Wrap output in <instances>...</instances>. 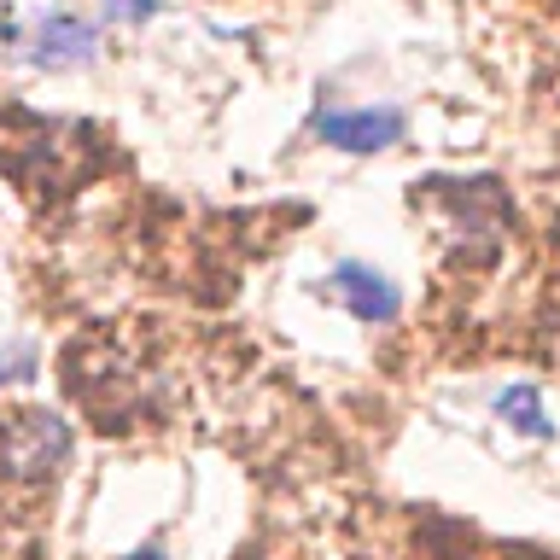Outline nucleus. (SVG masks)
I'll list each match as a JSON object with an SVG mask.
<instances>
[{
	"label": "nucleus",
	"mask_w": 560,
	"mask_h": 560,
	"mask_svg": "<svg viewBox=\"0 0 560 560\" xmlns=\"http://www.w3.org/2000/svg\"><path fill=\"white\" fill-rule=\"evenodd\" d=\"M70 462V427L47 409H24L12 420H0V472L18 485L52 479Z\"/></svg>",
	"instance_id": "1"
},
{
	"label": "nucleus",
	"mask_w": 560,
	"mask_h": 560,
	"mask_svg": "<svg viewBox=\"0 0 560 560\" xmlns=\"http://www.w3.org/2000/svg\"><path fill=\"white\" fill-rule=\"evenodd\" d=\"M315 135L327 140V147H345V152H380L392 147V140L402 135V112H392V105H362V112H322L315 117Z\"/></svg>",
	"instance_id": "2"
},
{
	"label": "nucleus",
	"mask_w": 560,
	"mask_h": 560,
	"mask_svg": "<svg viewBox=\"0 0 560 560\" xmlns=\"http://www.w3.org/2000/svg\"><path fill=\"white\" fill-rule=\"evenodd\" d=\"M94 59V30L82 24V18H70V12H52L35 24L30 35V65H42V70H77Z\"/></svg>",
	"instance_id": "3"
},
{
	"label": "nucleus",
	"mask_w": 560,
	"mask_h": 560,
	"mask_svg": "<svg viewBox=\"0 0 560 560\" xmlns=\"http://www.w3.org/2000/svg\"><path fill=\"white\" fill-rule=\"evenodd\" d=\"M332 292H339V304L357 315V322H392L402 310L397 287L380 269H368V262H339V269H332Z\"/></svg>",
	"instance_id": "4"
},
{
	"label": "nucleus",
	"mask_w": 560,
	"mask_h": 560,
	"mask_svg": "<svg viewBox=\"0 0 560 560\" xmlns=\"http://www.w3.org/2000/svg\"><path fill=\"white\" fill-rule=\"evenodd\" d=\"M497 415H502L514 432H525V438H549V432H555V420L542 415L537 385H508V392L497 397Z\"/></svg>",
	"instance_id": "5"
},
{
	"label": "nucleus",
	"mask_w": 560,
	"mask_h": 560,
	"mask_svg": "<svg viewBox=\"0 0 560 560\" xmlns=\"http://www.w3.org/2000/svg\"><path fill=\"white\" fill-rule=\"evenodd\" d=\"M30 368H35V350H30V345H7V350H0V385L24 380Z\"/></svg>",
	"instance_id": "6"
},
{
	"label": "nucleus",
	"mask_w": 560,
	"mask_h": 560,
	"mask_svg": "<svg viewBox=\"0 0 560 560\" xmlns=\"http://www.w3.org/2000/svg\"><path fill=\"white\" fill-rule=\"evenodd\" d=\"M158 0H105V18H117V24H147Z\"/></svg>",
	"instance_id": "7"
},
{
	"label": "nucleus",
	"mask_w": 560,
	"mask_h": 560,
	"mask_svg": "<svg viewBox=\"0 0 560 560\" xmlns=\"http://www.w3.org/2000/svg\"><path fill=\"white\" fill-rule=\"evenodd\" d=\"M129 560H164V549H158V542H147V549H140V555H129Z\"/></svg>",
	"instance_id": "8"
}]
</instances>
